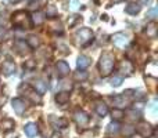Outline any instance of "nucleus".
<instances>
[{
  "label": "nucleus",
  "instance_id": "423d86ee",
  "mask_svg": "<svg viewBox=\"0 0 158 138\" xmlns=\"http://www.w3.org/2000/svg\"><path fill=\"white\" fill-rule=\"evenodd\" d=\"M74 119H75V122H77V124L81 126V127H85V126L89 123V116H87L83 111H81V109H78L74 113Z\"/></svg>",
  "mask_w": 158,
  "mask_h": 138
},
{
  "label": "nucleus",
  "instance_id": "72a5a7b5",
  "mask_svg": "<svg viewBox=\"0 0 158 138\" xmlns=\"http://www.w3.org/2000/svg\"><path fill=\"white\" fill-rule=\"evenodd\" d=\"M151 0H139V3H137V4L140 6V7H142V6H144V4H147V3H150Z\"/></svg>",
  "mask_w": 158,
  "mask_h": 138
},
{
  "label": "nucleus",
  "instance_id": "aec40b11",
  "mask_svg": "<svg viewBox=\"0 0 158 138\" xmlns=\"http://www.w3.org/2000/svg\"><path fill=\"white\" fill-rule=\"evenodd\" d=\"M0 127H2L4 131L13 130V128H14V120H11V119H4L2 123H0Z\"/></svg>",
  "mask_w": 158,
  "mask_h": 138
},
{
  "label": "nucleus",
  "instance_id": "9b49d317",
  "mask_svg": "<svg viewBox=\"0 0 158 138\" xmlns=\"http://www.w3.org/2000/svg\"><path fill=\"white\" fill-rule=\"evenodd\" d=\"M33 89L39 93V94H43V93L47 91V81L42 80V79H38L35 80V84H33Z\"/></svg>",
  "mask_w": 158,
  "mask_h": 138
},
{
  "label": "nucleus",
  "instance_id": "4468645a",
  "mask_svg": "<svg viewBox=\"0 0 158 138\" xmlns=\"http://www.w3.org/2000/svg\"><path fill=\"white\" fill-rule=\"evenodd\" d=\"M77 65L79 69H85L90 65V58L86 57V55H79L78 61H77Z\"/></svg>",
  "mask_w": 158,
  "mask_h": 138
},
{
  "label": "nucleus",
  "instance_id": "a878e982",
  "mask_svg": "<svg viewBox=\"0 0 158 138\" xmlns=\"http://www.w3.org/2000/svg\"><path fill=\"white\" fill-rule=\"evenodd\" d=\"M74 79L75 80H86L87 79V73L85 72V70H78V72L74 73Z\"/></svg>",
  "mask_w": 158,
  "mask_h": 138
},
{
  "label": "nucleus",
  "instance_id": "6e6552de",
  "mask_svg": "<svg viewBox=\"0 0 158 138\" xmlns=\"http://www.w3.org/2000/svg\"><path fill=\"white\" fill-rule=\"evenodd\" d=\"M11 104H13L14 111H15L18 115H22L25 112V109H27V105H25L24 100H21V98H14Z\"/></svg>",
  "mask_w": 158,
  "mask_h": 138
},
{
  "label": "nucleus",
  "instance_id": "c756f323",
  "mask_svg": "<svg viewBox=\"0 0 158 138\" xmlns=\"http://www.w3.org/2000/svg\"><path fill=\"white\" fill-rule=\"evenodd\" d=\"M128 116H129L128 119L132 120V122H135V120H140V113L139 112H136V111H129Z\"/></svg>",
  "mask_w": 158,
  "mask_h": 138
},
{
  "label": "nucleus",
  "instance_id": "c9c22d12",
  "mask_svg": "<svg viewBox=\"0 0 158 138\" xmlns=\"http://www.w3.org/2000/svg\"><path fill=\"white\" fill-rule=\"evenodd\" d=\"M10 2H11V3H18L19 0H10Z\"/></svg>",
  "mask_w": 158,
  "mask_h": 138
},
{
  "label": "nucleus",
  "instance_id": "5701e85b",
  "mask_svg": "<svg viewBox=\"0 0 158 138\" xmlns=\"http://www.w3.org/2000/svg\"><path fill=\"white\" fill-rule=\"evenodd\" d=\"M121 126L118 124L117 122H112L108 124V128H107V131H108V134H117L118 131H119Z\"/></svg>",
  "mask_w": 158,
  "mask_h": 138
},
{
  "label": "nucleus",
  "instance_id": "dca6fc26",
  "mask_svg": "<svg viewBox=\"0 0 158 138\" xmlns=\"http://www.w3.org/2000/svg\"><path fill=\"white\" fill-rule=\"evenodd\" d=\"M3 72L6 73V75H13L14 72H15V64L13 62V61H6L4 64H3Z\"/></svg>",
  "mask_w": 158,
  "mask_h": 138
},
{
  "label": "nucleus",
  "instance_id": "e433bc0d",
  "mask_svg": "<svg viewBox=\"0 0 158 138\" xmlns=\"http://www.w3.org/2000/svg\"><path fill=\"white\" fill-rule=\"evenodd\" d=\"M114 2L115 3H119V2H122V0H114Z\"/></svg>",
  "mask_w": 158,
  "mask_h": 138
},
{
  "label": "nucleus",
  "instance_id": "39448f33",
  "mask_svg": "<svg viewBox=\"0 0 158 138\" xmlns=\"http://www.w3.org/2000/svg\"><path fill=\"white\" fill-rule=\"evenodd\" d=\"M111 40H112V43H114V46H117L118 49H125L129 43L128 36H126L125 33H121V32L115 33V35L111 37Z\"/></svg>",
  "mask_w": 158,
  "mask_h": 138
},
{
  "label": "nucleus",
  "instance_id": "4be33fe9",
  "mask_svg": "<svg viewBox=\"0 0 158 138\" xmlns=\"http://www.w3.org/2000/svg\"><path fill=\"white\" fill-rule=\"evenodd\" d=\"M132 70H133V66H132V64L129 62V61H123V62L121 64V72L126 73V75H131Z\"/></svg>",
  "mask_w": 158,
  "mask_h": 138
},
{
  "label": "nucleus",
  "instance_id": "1a4fd4ad",
  "mask_svg": "<svg viewBox=\"0 0 158 138\" xmlns=\"http://www.w3.org/2000/svg\"><path fill=\"white\" fill-rule=\"evenodd\" d=\"M56 69H57V73L60 77H64L69 73V65L65 62V61H58L57 65H56Z\"/></svg>",
  "mask_w": 158,
  "mask_h": 138
},
{
  "label": "nucleus",
  "instance_id": "c85d7f7f",
  "mask_svg": "<svg viewBox=\"0 0 158 138\" xmlns=\"http://www.w3.org/2000/svg\"><path fill=\"white\" fill-rule=\"evenodd\" d=\"M122 81H123V77H122V76H114V77L111 79V86L119 87L121 84H122Z\"/></svg>",
  "mask_w": 158,
  "mask_h": 138
},
{
  "label": "nucleus",
  "instance_id": "b1692460",
  "mask_svg": "<svg viewBox=\"0 0 158 138\" xmlns=\"http://www.w3.org/2000/svg\"><path fill=\"white\" fill-rule=\"evenodd\" d=\"M146 32H147V36H150V37H156V35H157V28H156V24H154V22H151V24L147 26Z\"/></svg>",
  "mask_w": 158,
  "mask_h": 138
},
{
  "label": "nucleus",
  "instance_id": "a211bd4d",
  "mask_svg": "<svg viewBox=\"0 0 158 138\" xmlns=\"http://www.w3.org/2000/svg\"><path fill=\"white\" fill-rule=\"evenodd\" d=\"M96 112H97L98 116H106V115L108 113V108H107V105L104 102H97V105H96Z\"/></svg>",
  "mask_w": 158,
  "mask_h": 138
},
{
  "label": "nucleus",
  "instance_id": "412c9836",
  "mask_svg": "<svg viewBox=\"0 0 158 138\" xmlns=\"http://www.w3.org/2000/svg\"><path fill=\"white\" fill-rule=\"evenodd\" d=\"M28 46L31 47V49H36V47H39V44H40V40H39L38 36H33L31 35L29 37H28Z\"/></svg>",
  "mask_w": 158,
  "mask_h": 138
},
{
  "label": "nucleus",
  "instance_id": "7ed1b4c3",
  "mask_svg": "<svg viewBox=\"0 0 158 138\" xmlns=\"http://www.w3.org/2000/svg\"><path fill=\"white\" fill-rule=\"evenodd\" d=\"M75 37H77L78 44H81V46H86V44L93 39V32L90 29H87V28H83V29H81L77 33Z\"/></svg>",
  "mask_w": 158,
  "mask_h": 138
},
{
  "label": "nucleus",
  "instance_id": "ddd939ff",
  "mask_svg": "<svg viewBox=\"0 0 158 138\" xmlns=\"http://www.w3.org/2000/svg\"><path fill=\"white\" fill-rule=\"evenodd\" d=\"M43 22H44V17H43V14H42L40 11H36V13L32 14V17H31V24L42 25Z\"/></svg>",
  "mask_w": 158,
  "mask_h": 138
},
{
  "label": "nucleus",
  "instance_id": "473e14b6",
  "mask_svg": "<svg viewBox=\"0 0 158 138\" xmlns=\"http://www.w3.org/2000/svg\"><path fill=\"white\" fill-rule=\"evenodd\" d=\"M79 6V0H71V10H77Z\"/></svg>",
  "mask_w": 158,
  "mask_h": 138
},
{
  "label": "nucleus",
  "instance_id": "bb28decb",
  "mask_svg": "<svg viewBox=\"0 0 158 138\" xmlns=\"http://www.w3.org/2000/svg\"><path fill=\"white\" fill-rule=\"evenodd\" d=\"M54 126L57 128H65L68 126V120L67 119H58V120H54Z\"/></svg>",
  "mask_w": 158,
  "mask_h": 138
},
{
  "label": "nucleus",
  "instance_id": "f257e3e1",
  "mask_svg": "<svg viewBox=\"0 0 158 138\" xmlns=\"http://www.w3.org/2000/svg\"><path fill=\"white\" fill-rule=\"evenodd\" d=\"M115 65V58L111 53H104L100 58V62H98V69H100L101 75L103 76H108L112 72Z\"/></svg>",
  "mask_w": 158,
  "mask_h": 138
},
{
  "label": "nucleus",
  "instance_id": "2f4dec72",
  "mask_svg": "<svg viewBox=\"0 0 158 138\" xmlns=\"http://www.w3.org/2000/svg\"><path fill=\"white\" fill-rule=\"evenodd\" d=\"M157 13H158V8L154 7V8H151V10L147 13V17L151 19V21H154V19L157 18Z\"/></svg>",
  "mask_w": 158,
  "mask_h": 138
},
{
  "label": "nucleus",
  "instance_id": "393cba45",
  "mask_svg": "<svg viewBox=\"0 0 158 138\" xmlns=\"http://www.w3.org/2000/svg\"><path fill=\"white\" fill-rule=\"evenodd\" d=\"M58 11L57 8L54 7V6H47V11H46V15L49 17V18H54V17H57Z\"/></svg>",
  "mask_w": 158,
  "mask_h": 138
},
{
  "label": "nucleus",
  "instance_id": "cd10ccee",
  "mask_svg": "<svg viewBox=\"0 0 158 138\" xmlns=\"http://www.w3.org/2000/svg\"><path fill=\"white\" fill-rule=\"evenodd\" d=\"M123 116H125V115H123L122 109H114V111H112V119L114 120H121Z\"/></svg>",
  "mask_w": 158,
  "mask_h": 138
},
{
  "label": "nucleus",
  "instance_id": "6ab92c4d",
  "mask_svg": "<svg viewBox=\"0 0 158 138\" xmlns=\"http://www.w3.org/2000/svg\"><path fill=\"white\" fill-rule=\"evenodd\" d=\"M27 97L29 98V100L32 101L33 104H40V102H42V98H40V95H39L36 91H32V90H29V91L27 93Z\"/></svg>",
  "mask_w": 158,
  "mask_h": 138
},
{
  "label": "nucleus",
  "instance_id": "2eb2a0df",
  "mask_svg": "<svg viewBox=\"0 0 158 138\" xmlns=\"http://www.w3.org/2000/svg\"><path fill=\"white\" fill-rule=\"evenodd\" d=\"M140 8H142V7H140L137 3H129V4L126 6L125 11L128 14H131V15H136V14L140 13Z\"/></svg>",
  "mask_w": 158,
  "mask_h": 138
},
{
  "label": "nucleus",
  "instance_id": "f03ea898",
  "mask_svg": "<svg viewBox=\"0 0 158 138\" xmlns=\"http://www.w3.org/2000/svg\"><path fill=\"white\" fill-rule=\"evenodd\" d=\"M13 24L17 28L21 29H29L31 28V17H28V14L25 11H17L13 15Z\"/></svg>",
  "mask_w": 158,
  "mask_h": 138
},
{
  "label": "nucleus",
  "instance_id": "f8f14e48",
  "mask_svg": "<svg viewBox=\"0 0 158 138\" xmlns=\"http://www.w3.org/2000/svg\"><path fill=\"white\" fill-rule=\"evenodd\" d=\"M24 130L28 137H35L36 134H38V126H36L35 123H28L24 127Z\"/></svg>",
  "mask_w": 158,
  "mask_h": 138
},
{
  "label": "nucleus",
  "instance_id": "7c9ffc66",
  "mask_svg": "<svg viewBox=\"0 0 158 138\" xmlns=\"http://www.w3.org/2000/svg\"><path fill=\"white\" fill-rule=\"evenodd\" d=\"M135 131H136V128L132 127V126H123V128H122L123 136H132Z\"/></svg>",
  "mask_w": 158,
  "mask_h": 138
},
{
  "label": "nucleus",
  "instance_id": "20e7f679",
  "mask_svg": "<svg viewBox=\"0 0 158 138\" xmlns=\"http://www.w3.org/2000/svg\"><path fill=\"white\" fill-rule=\"evenodd\" d=\"M112 102L114 105L117 106V109H123V108H128L131 105V97L125 95V93L121 95H117V97L112 98Z\"/></svg>",
  "mask_w": 158,
  "mask_h": 138
},
{
  "label": "nucleus",
  "instance_id": "f3484780",
  "mask_svg": "<svg viewBox=\"0 0 158 138\" xmlns=\"http://www.w3.org/2000/svg\"><path fill=\"white\" fill-rule=\"evenodd\" d=\"M56 101H57L60 105H64V104H67L69 101V94L67 91H61L58 93L57 95H56Z\"/></svg>",
  "mask_w": 158,
  "mask_h": 138
},
{
  "label": "nucleus",
  "instance_id": "0eeeda50",
  "mask_svg": "<svg viewBox=\"0 0 158 138\" xmlns=\"http://www.w3.org/2000/svg\"><path fill=\"white\" fill-rule=\"evenodd\" d=\"M153 127H151L148 123H140L139 126H137V133L140 134L142 137H144V138H148V137H151V134H153Z\"/></svg>",
  "mask_w": 158,
  "mask_h": 138
},
{
  "label": "nucleus",
  "instance_id": "f704fd0d",
  "mask_svg": "<svg viewBox=\"0 0 158 138\" xmlns=\"http://www.w3.org/2000/svg\"><path fill=\"white\" fill-rule=\"evenodd\" d=\"M60 137H61V136H60V134H57V133H56L54 136H53V138H60Z\"/></svg>",
  "mask_w": 158,
  "mask_h": 138
},
{
  "label": "nucleus",
  "instance_id": "9d476101",
  "mask_svg": "<svg viewBox=\"0 0 158 138\" xmlns=\"http://www.w3.org/2000/svg\"><path fill=\"white\" fill-rule=\"evenodd\" d=\"M14 46H15V49L18 50L19 54H22V55L29 54V51H31V47L28 46V43L25 40H17L15 43H14Z\"/></svg>",
  "mask_w": 158,
  "mask_h": 138
}]
</instances>
